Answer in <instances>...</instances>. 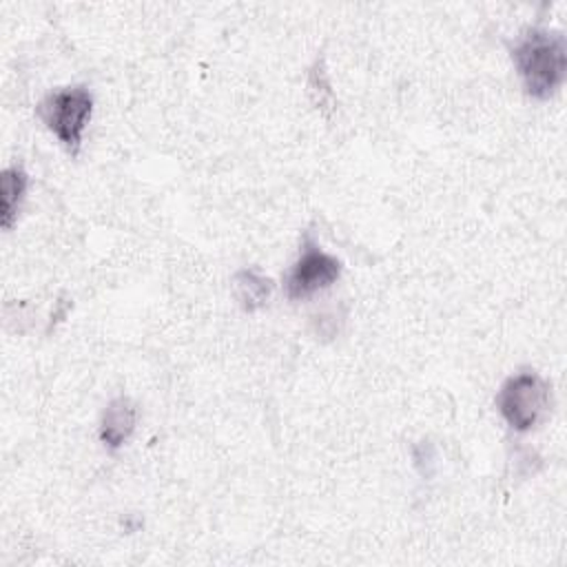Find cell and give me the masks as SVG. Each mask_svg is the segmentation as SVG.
Segmentation results:
<instances>
[{"label":"cell","instance_id":"cell-6","mask_svg":"<svg viewBox=\"0 0 567 567\" xmlns=\"http://www.w3.org/2000/svg\"><path fill=\"white\" fill-rule=\"evenodd\" d=\"M27 173L22 166L13 164L0 173V221L11 228L18 217V206L27 193Z\"/></svg>","mask_w":567,"mask_h":567},{"label":"cell","instance_id":"cell-3","mask_svg":"<svg viewBox=\"0 0 567 567\" xmlns=\"http://www.w3.org/2000/svg\"><path fill=\"white\" fill-rule=\"evenodd\" d=\"M549 401L551 392L547 381L532 370L512 374L496 394V408L501 416L509 427L518 432L532 430L547 412Z\"/></svg>","mask_w":567,"mask_h":567},{"label":"cell","instance_id":"cell-5","mask_svg":"<svg viewBox=\"0 0 567 567\" xmlns=\"http://www.w3.org/2000/svg\"><path fill=\"white\" fill-rule=\"evenodd\" d=\"M135 419L137 412L133 401L128 396H115L102 412L100 441L111 450L122 447L135 430Z\"/></svg>","mask_w":567,"mask_h":567},{"label":"cell","instance_id":"cell-2","mask_svg":"<svg viewBox=\"0 0 567 567\" xmlns=\"http://www.w3.org/2000/svg\"><path fill=\"white\" fill-rule=\"evenodd\" d=\"M91 111H93V95L84 84L51 91L35 106V113L44 122V126L73 155L82 146V133L86 128Z\"/></svg>","mask_w":567,"mask_h":567},{"label":"cell","instance_id":"cell-7","mask_svg":"<svg viewBox=\"0 0 567 567\" xmlns=\"http://www.w3.org/2000/svg\"><path fill=\"white\" fill-rule=\"evenodd\" d=\"M270 290H272L270 279L257 272L255 268H241L235 275V297L239 306L248 312L261 308L270 297Z\"/></svg>","mask_w":567,"mask_h":567},{"label":"cell","instance_id":"cell-4","mask_svg":"<svg viewBox=\"0 0 567 567\" xmlns=\"http://www.w3.org/2000/svg\"><path fill=\"white\" fill-rule=\"evenodd\" d=\"M341 275V261L326 252L308 233L303 235L301 250L297 261L290 266L284 279V288L288 299H306L330 284H334Z\"/></svg>","mask_w":567,"mask_h":567},{"label":"cell","instance_id":"cell-1","mask_svg":"<svg viewBox=\"0 0 567 567\" xmlns=\"http://www.w3.org/2000/svg\"><path fill=\"white\" fill-rule=\"evenodd\" d=\"M512 60L527 95L547 100L565 80L567 47L558 31L532 27L512 44Z\"/></svg>","mask_w":567,"mask_h":567}]
</instances>
